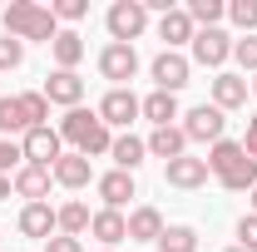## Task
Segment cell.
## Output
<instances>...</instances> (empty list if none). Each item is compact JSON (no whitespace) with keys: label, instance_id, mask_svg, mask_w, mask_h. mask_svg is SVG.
<instances>
[{"label":"cell","instance_id":"19","mask_svg":"<svg viewBox=\"0 0 257 252\" xmlns=\"http://www.w3.org/2000/svg\"><path fill=\"white\" fill-rule=\"evenodd\" d=\"M163 213L154 208V203H139L134 213H128V242H159L163 237Z\"/></svg>","mask_w":257,"mask_h":252},{"label":"cell","instance_id":"26","mask_svg":"<svg viewBox=\"0 0 257 252\" xmlns=\"http://www.w3.org/2000/svg\"><path fill=\"white\" fill-rule=\"evenodd\" d=\"M159 252H198V227L188 222H173V227H163V237L154 242Z\"/></svg>","mask_w":257,"mask_h":252},{"label":"cell","instance_id":"7","mask_svg":"<svg viewBox=\"0 0 257 252\" xmlns=\"http://www.w3.org/2000/svg\"><path fill=\"white\" fill-rule=\"evenodd\" d=\"M188 74H193V60L178 55V50H159L154 64H149V79H154V89H163V94H178L188 84Z\"/></svg>","mask_w":257,"mask_h":252},{"label":"cell","instance_id":"38","mask_svg":"<svg viewBox=\"0 0 257 252\" xmlns=\"http://www.w3.org/2000/svg\"><path fill=\"white\" fill-rule=\"evenodd\" d=\"M10 193H15V188H10V178H5V173H0V203H5V198H10Z\"/></svg>","mask_w":257,"mask_h":252},{"label":"cell","instance_id":"8","mask_svg":"<svg viewBox=\"0 0 257 252\" xmlns=\"http://www.w3.org/2000/svg\"><path fill=\"white\" fill-rule=\"evenodd\" d=\"M99 74H104L114 89H128V79L139 74V50H134V45H114V40H109V45L99 50Z\"/></svg>","mask_w":257,"mask_h":252},{"label":"cell","instance_id":"4","mask_svg":"<svg viewBox=\"0 0 257 252\" xmlns=\"http://www.w3.org/2000/svg\"><path fill=\"white\" fill-rule=\"evenodd\" d=\"M104 25H109L114 45H134L139 35L149 30V10H144V0H114L109 15H104Z\"/></svg>","mask_w":257,"mask_h":252},{"label":"cell","instance_id":"1","mask_svg":"<svg viewBox=\"0 0 257 252\" xmlns=\"http://www.w3.org/2000/svg\"><path fill=\"white\" fill-rule=\"evenodd\" d=\"M0 25L10 40H20V45H55V35H60V20H55V10L50 5H40V0H10L5 10H0Z\"/></svg>","mask_w":257,"mask_h":252},{"label":"cell","instance_id":"12","mask_svg":"<svg viewBox=\"0 0 257 252\" xmlns=\"http://www.w3.org/2000/svg\"><path fill=\"white\" fill-rule=\"evenodd\" d=\"M15 227H20L25 237H35V242H50V237L60 232V218H55L50 203H25L20 218H15Z\"/></svg>","mask_w":257,"mask_h":252},{"label":"cell","instance_id":"11","mask_svg":"<svg viewBox=\"0 0 257 252\" xmlns=\"http://www.w3.org/2000/svg\"><path fill=\"white\" fill-rule=\"evenodd\" d=\"M50 173H55V183H60V188L79 193V188H89V183H94V158H84V154H74V149H69V154H60V163H55Z\"/></svg>","mask_w":257,"mask_h":252},{"label":"cell","instance_id":"36","mask_svg":"<svg viewBox=\"0 0 257 252\" xmlns=\"http://www.w3.org/2000/svg\"><path fill=\"white\" fill-rule=\"evenodd\" d=\"M45 252H84V242H79V237H64V232H55V237L45 242Z\"/></svg>","mask_w":257,"mask_h":252},{"label":"cell","instance_id":"32","mask_svg":"<svg viewBox=\"0 0 257 252\" xmlns=\"http://www.w3.org/2000/svg\"><path fill=\"white\" fill-rule=\"evenodd\" d=\"M20 64H25V45L10 40V35H0V74H10V69H20Z\"/></svg>","mask_w":257,"mask_h":252},{"label":"cell","instance_id":"34","mask_svg":"<svg viewBox=\"0 0 257 252\" xmlns=\"http://www.w3.org/2000/svg\"><path fill=\"white\" fill-rule=\"evenodd\" d=\"M25 163V154H20V144L15 139H0V173L5 178H15V168Z\"/></svg>","mask_w":257,"mask_h":252},{"label":"cell","instance_id":"39","mask_svg":"<svg viewBox=\"0 0 257 252\" xmlns=\"http://www.w3.org/2000/svg\"><path fill=\"white\" fill-rule=\"evenodd\" d=\"M247 203H252V213H257V188H252V198H247Z\"/></svg>","mask_w":257,"mask_h":252},{"label":"cell","instance_id":"29","mask_svg":"<svg viewBox=\"0 0 257 252\" xmlns=\"http://www.w3.org/2000/svg\"><path fill=\"white\" fill-rule=\"evenodd\" d=\"M10 134H30V124H25V114H20V99L10 94V99H0V139H10Z\"/></svg>","mask_w":257,"mask_h":252},{"label":"cell","instance_id":"17","mask_svg":"<svg viewBox=\"0 0 257 252\" xmlns=\"http://www.w3.org/2000/svg\"><path fill=\"white\" fill-rule=\"evenodd\" d=\"M247 89H252V84H247V74H213V99H208V104H218V109H242V104H247Z\"/></svg>","mask_w":257,"mask_h":252},{"label":"cell","instance_id":"5","mask_svg":"<svg viewBox=\"0 0 257 252\" xmlns=\"http://www.w3.org/2000/svg\"><path fill=\"white\" fill-rule=\"evenodd\" d=\"M178 129L188 134V144H208V149H213L218 139H227V114L218 104H193Z\"/></svg>","mask_w":257,"mask_h":252},{"label":"cell","instance_id":"42","mask_svg":"<svg viewBox=\"0 0 257 252\" xmlns=\"http://www.w3.org/2000/svg\"><path fill=\"white\" fill-rule=\"evenodd\" d=\"M104 252H109V247H104Z\"/></svg>","mask_w":257,"mask_h":252},{"label":"cell","instance_id":"16","mask_svg":"<svg viewBox=\"0 0 257 252\" xmlns=\"http://www.w3.org/2000/svg\"><path fill=\"white\" fill-rule=\"evenodd\" d=\"M94 188H99V198H104V208H114V213H124L128 198H139V183H134V173H119V168L99 173Z\"/></svg>","mask_w":257,"mask_h":252},{"label":"cell","instance_id":"41","mask_svg":"<svg viewBox=\"0 0 257 252\" xmlns=\"http://www.w3.org/2000/svg\"><path fill=\"white\" fill-rule=\"evenodd\" d=\"M223 252H242V247H223Z\"/></svg>","mask_w":257,"mask_h":252},{"label":"cell","instance_id":"9","mask_svg":"<svg viewBox=\"0 0 257 252\" xmlns=\"http://www.w3.org/2000/svg\"><path fill=\"white\" fill-rule=\"evenodd\" d=\"M20 154H25V163H35V168H55L64 154V139H60V129H30L25 139H20Z\"/></svg>","mask_w":257,"mask_h":252},{"label":"cell","instance_id":"30","mask_svg":"<svg viewBox=\"0 0 257 252\" xmlns=\"http://www.w3.org/2000/svg\"><path fill=\"white\" fill-rule=\"evenodd\" d=\"M227 20L242 35H257V0H227Z\"/></svg>","mask_w":257,"mask_h":252},{"label":"cell","instance_id":"15","mask_svg":"<svg viewBox=\"0 0 257 252\" xmlns=\"http://www.w3.org/2000/svg\"><path fill=\"white\" fill-rule=\"evenodd\" d=\"M50 183H55V173L50 168H35V163H20L15 178H10V188L20 193L25 203H50Z\"/></svg>","mask_w":257,"mask_h":252},{"label":"cell","instance_id":"31","mask_svg":"<svg viewBox=\"0 0 257 252\" xmlns=\"http://www.w3.org/2000/svg\"><path fill=\"white\" fill-rule=\"evenodd\" d=\"M232 60L242 64V74H257V35H242V40H232Z\"/></svg>","mask_w":257,"mask_h":252},{"label":"cell","instance_id":"14","mask_svg":"<svg viewBox=\"0 0 257 252\" xmlns=\"http://www.w3.org/2000/svg\"><path fill=\"white\" fill-rule=\"evenodd\" d=\"M40 94L50 99V104H64V109H79L84 104V79L74 74V69H55L50 79H45V89Z\"/></svg>","mask_w":257,"mask_h":252},{"label":"cell","instance_id":"24","mask_svg":"<svg viewBox=\"0 0 257 252\" xmlns=\"http://www.w3.org/2000/svg\"><path fill=\"white\" fill-rule=\"evenodd\" d=\"M84 50H89V45H84V35H79V30H60V35H55V45H50L55 69H74V64L84 60Z\"/></svg>","mask_w":257,"mask_h":252},{"label":"cell","instance_id":"21","mask_svg":"<svg viewBox=\"0 0 257 252\" xmlns=\"http://www.w3.org/2000/svg\"><path fill=\"white\" fill-rule=\"evenodd\" d=\"M89 232H94L104 247L114 252L119 242H128V213H114V208H99L94 222H89Z\"/></svg>","mask_w":257,"mask_h":252},{"label":"cell","instance_id":"28","mask_svg":"<svg viewBox=\"0 0 257 252\" xmlns=\"http://www.w3.org/2000/svg\"><path fill=\"white\" fill-rule=\"evenodd\" d=\"M20 99V114H25V124L30 129H45L50 124V99L40 94V89H25V94H15Z\"/></svg>","mask_w":257,"mask_h":252},{"label":"cell","instance_id":"25","mask_svg":"<svg viewBox=\"0 0 257 252\" xmlns=\"http://www.w3.org/2000/svg\"><path fill=\"white\" fill-rule=\"evenodd\" d=\"M55 218H60V232H64V237H84V232H89V222H94V213H89L79 198H69V203L55 208Z\"/></svg>","mask_w":257,"mask_h":252},{"label":"cell","instance_id":"37","mask_svg":"<svg viewBox=\"0 0 257 252\" xmlns=\"http://www.w3.org/2000/svg\"><path fill=\"white\" fill-rule=\"evenodd\" d=\"M242 149H247V158H257V114L247 119V134H242Z\"/></svg>","mask_w":257,"mask_h":252},{"label":"cell","instance_id":"6","mask_svg":"<svg viewBox=\"0 0 257 252\" xmlns=\"http://www.w3.org/2000/svg\"><path fill=\"white\" fill-rule=\"evenodd\" d=\"M188 60L203 64V69H218L223 74V64L232 60V35L223 30V25H213V30H198L188 45Z\"/></svg>","mask_w":257,"mask_h":252},{"label":"cell","instance_id":"33","mask_svg":"<svg viewBox=\"0 0 257 252\" xmlns=\"http://www.w3.org/2000/svg\"><path fill=\"white\" fill-rule=\"evenodd\" d=\"M50 10H55V20H69V25H79V20L89 15V0H55Z\"/></svg>","mask_w":257,"mask_h":252},{"label":"cell","instance_id":"10","mask_svg":"<svg viewBox=\"0 0 257 252\" xmlns=\"http://www.w3.org/2000/svg\"><path fill=\"white\" fill-rule=\"evenodd\" d=\"M208 178H213V173H208V158L183 154V158H173V163H163V183H168V188L193 193V188H203Z\"/></svg>","mask_w":257,"mask_h":252},{"label":"cell","instance_id":"23","mask_svg":"<svg viewBox=\"0 0 257 252\" xmlns=\"http://www.w3.org/2000/svg\"><path fill=\"white\" fill-rule=\"evenodd\" d=\"M109 158H114V168H119V173H134V168L149 158V144H144V139H134V134H114Z\"/></svg>","mask_w":257,"mask_h":252},{"label":"cell","instance_id":"27","mask_svg":"<svg viewBox=\"0 0 257 252\" xmlns=\"http://www.w3.org/2000/svg\"><path fill=\"white\" fill-rule=\"evenodd\" d=\"M183 15H188L198 30H213V25L227 15V5H223V0H188V5H183Z\"/></svg>","mask_w":257,"mask_h":252},{"label":"cell","instance_id":"13","mask_svg":"<svg viewBox=\"0 0 257 252\" xmlns=\"http://www.w3.org/2000/svg\"><path fill=\"white\" fill-rule=\"evenodd\" d=\"M99 119L109 129H124L128 134V124L139 119V99H134V89H109V94L99 99Z\"/></svg>","mask_w":257,"mask_h":252},{"label":"cell","instance_id":"35","mask_svg":"<svg viewBox=\"0 0 257 252\" xmlns=\"http://www.w3.org/2000/svg\"><path fill=\"white\" fill-rule=\"evenodd\" d=\"M237 247L257 252V213H242V218H237Z\"/></svg>","mask_w":257,"mask_h":252},{"label":"cell","instance_id":"2","mask_svg":"<svg viewBox=\"0 0 257 252\" xmlns=\"http://www.w3.org/2000/svg\"><path fill=\"white\" fill-rule=\"evenodd\" d=\"M208 173L223 183L227 193H252L257 188V158H247V149L237 139H218L208 149Z\"/></svg>","mask_w":257,"mask_h":252},{"label":"cell","instance_id":"22","mask_svg":"<svg viewBox=\"0 0 257 252\" xmlns=\"http://www.w3.org/2000/svg\"><path fill=\"white\" fill-rule=\"evenodd\" d=\"M144 144H149V154H154V158H163V163H173V158H183V154H188V134H183L178 124H173V129H154Z\"/></svg>","mask_w":257,"mask_h":252},{"label":"cell","instance_id":"18","mask_svg":"<svg viewBox=\"0 0 257 252\" xmlns=\"http://www.w3.org/2000/svg\"><path fill=\"white\" fill-rule=\"evenodd\" d=\"M193 35H198V25L183 15V5H178V10H168V15H159V40H163V50H178V55H183V45H193Z\"/></svg>","mask_w":257,"mask_h":252},{"label":"cell","instance_id":"20","mask_svg":"<svg viewBox=\"0 0 257 252\" xmlns=\"http://www.w3.org/2000/svg\"><path fill=\"white\" fill-rule=\"evenodd\" d=\"M139 114H144L154 129H173V119H183V109H178V94H163V89H154L149 99H139Z\"/></svg>","mask_w":257,"mask_h":252},{"label":"cell","instance_id":"3","mask_svg":"<svg viewBox=\"0 0 257 252\" xmlns=\"http://www.w3.org/2000/svg\"><path fill=\"white\" fill-rule=\"evenodd\" d=\"M60 139L64 144H74V154H84V158H99V154H109V144H114V129L99 119V109H64V119H60Z\"/></svg>","mask_w":257,"mask_h":252},{"label":"cell","instance_id":"40","mask_svg":"<svg viewBox=\"0 0 257 252\" xmlns=\"http://www.w3.org/2000/svg\"><path fill=\"white\" fill-rule=\"evenodd\" d=\"M247 84H252V94H257V74H252V79H247Z\"/></svg>","mask_w":257,"mask_h":252}]
</instances>
